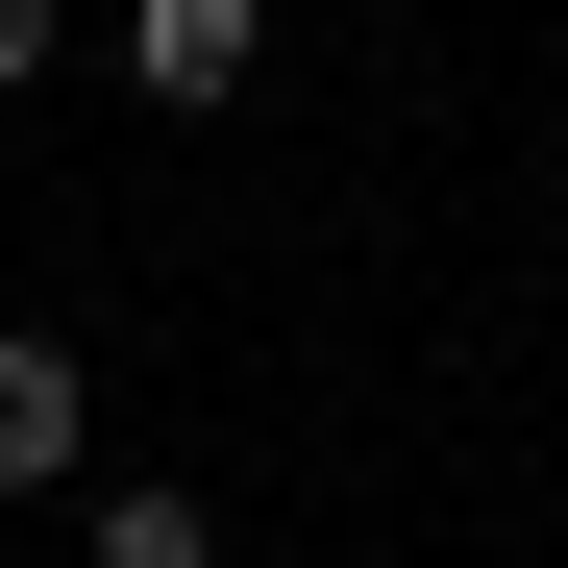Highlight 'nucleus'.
Returning a JSON list of instances; mask_svg holds the SVG:
<instances>
[{"mask_svg":"<svg viewBox=\"0 0 568 568\" xmlns=\"http://www.w3.org/2000/svg\"><path fill=\"white\" fill-rule=\"evenodd\" d=\"M74 445H100V371H74L50 322H0V495H50Z\"/></svg>","mask_w":568,"mask_h":568,"instance_id":"f257e3e1","label":"nucleus"},{"mask_svg":"<svg viewBox=\"0 0 568 568\" xmlns=\"http://www.w3.org/2000/svg\"><path fill=\"white\" fill-rule=\"evenodd\" d=\"M247 50H272V0H124V74H149V100H247Z\"/></svg>","mask_w":568,"mask_h":568,"instance_id":"f03ea898","label":"nucleus"},{"mask_svg":"<svg viewBox=\"0 0 568 568\" xmlns=\"http://www.w3.org/2000/svg\"><path fill=\"white\" fill-rule=\"evenodd\" d=\"M100 568H223V519L173 495V469H149V495H100Z\"/></svg>","mask_w":568,"mask_h":568,"instance_id":"7ed1b4c3","label":"nucleus"},{"mask_svg":"<svg viewBox=\"0 0 568 568\" xmlns=\"http://www.w3.org/2000/svg\"><path fill=\"white\" fill-rule=\"evenodd\" d=\"M26 74H50V0H0V100H26Z\"/></svg>","mask_w":568,"mask_h":568,"instance_id":"20e7f679","label":"nucleus"}]
</instances>
